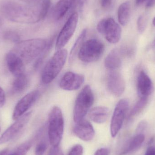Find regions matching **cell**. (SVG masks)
<instances>
[{"instance_id": "1", "label": "cell", "mask_w": 155, "mask_h": 155, "mask_svg": "<svg viewBox=\"0 0 155 155\" xmlns=\"http://www.w3.org/2000/svg\"><path fill=\"white\" fill-rule=\"evenodd\" d=\"M20 2L3 1L0 3V13L5 18L14 22L34 24L46 17L51 0H19Z\"/></svg>"}, {"instance_id": "2", "label": "cell", "mask_w": 155, "mask_h": 155, "mask_svg": "<svg viewBox=\"0 0 155 155\" xmlns=\"http://www.w3.org/2000/svg\"><path fill=\"white\" fill-rule=\"evenodd\" d=\"M49 46L46 40L35 38L20 41L16 43L10 51L25 65L41 57Z\"/></svg>"}, {"instance_id": "3", "label": "cell", "mask_w": 155, "mask_h": 155, "mask_svg": "<svg viewBox=\"0 0 155 155\" xmlns=\"http://www.w3.org/2000/svg\"><path fill=\"white\" fill-rule=\"evenodd\" d=\"M64 119L60 107L54 106L49 113L48 135L52 147L58 146L62 139L64 131Z\"/></svg>"}, {"instance_id": "4", "label": "cell", "mask_w": 155, "mask_h": 155, "mask_svg": "<svg viewBox=\"0 0 155 155\" xmlns=\"http://www.w3.org/2000/svg\"><path fill=\"white\" fill-rule=\"evenodd\" d=\"M68 56L65 49H59L46 63L42 72L41 81L44 84L52 82L63 68Z\"/></svg>"}, {"instance_id": "5", "label": "cell", "mask_w": 155, "mask_h": 155, "mask_svg": "<svg viewBox=\"0 0 155 155\" xmlns=\"http://www.w3.org/2000/svg\"><path fill=\"white\" fill-rule=\"evenodd\" d=\"M94 101V94L90 86L86 85L78 95L74 109V120L75 123L84 120Z\"/></svg>"}, {"instance_id": "6", "label": "cell", "mask_w": 155, "mask_h": 155, "mask_svg": "<svg viewBox=\"0 0 155 155\" xmlns=\"http://www.w3.org/2000/svg\"><path fill=\"white\" fill-rule=\"evenodd\" d=\"M104 45L97 39L85 41L78 52V56L83 62L90 63L98 61L104 54Z\"/></svg>"}, {"instance_id": "7", "label": "cell", "mask_w": 155, "mask_h": 155, "mask_svg": "<svg viewBox=\"0 0 155 155\" xmlns=\"http://www.w3.org/2000/svg\"><path fill=\"white\" fill-rule=\"evenodd\" d=\"M97 29L98 32L110 43H117L121 39L122 29L113 18L102 19L97 24Z\"/></svg>"}, {"instance_id": "8", "label": "cell", "mask_w": 155, "mask_h": 155, "mask_svg": "<svg viewBox=\"0 0 155 155\" xmlns=\"http://www.w3.org/2000/svg\"><path fill=\"white\" fill-rule=\"evenodd\" d=\"M128 107L129 102L127 99H121L116 106L110 125V133L114 138L116 137L122 128Z\"/></svg>"}, {"instance_id": "9", "label": "cell", "mask_w": 155, "mask_h": 155, "mask_svg": "<svg viewBox=\"0 0 155 155\" xmlns=\"http://www.w3.org/2000/svg\"><path fill=\"white\" fill-rule=\"evenodd\" d=\"M78 20L77 12H74L70 16L57 37L56 46L58 50L63 49L71 40L75 32Z\"/></svg>"}, {"instance_id": "10", "label": "cell", "mask_w": 155, "mask_h": 155, "mask_svg": "<svg viewBox=\"0 0 155 155\" xmlns=\"http://www.w3.org/2000/svg\"><path fill=\"white\" fill-rule=\"evenodd\" d=\"M31 114V112H27L15 120L0 137V144L9 142L17 136L28 124Z\"/></svg>"}, {"instance_id": "11", "label": "cell", "mask_w": 155, "mask_h": 155, "mask_svg": "<svg viewBox=\"0 0 155 155\" xmlns=\"http://www.w3.org/2000/svg\"><path fill=\"white\" fill-rule=\"evenodd\" d=\"M40 95V92L38 90H35L23 97L15 105L13 113V120H17L26 113L30 107L37 101Z\"/></svg>"}, {"instance_id": "12", "label": "cell", "mask_w": 155, "mask_h": 155, "mask_svg": "<svg viewBox=\"0 0 155 155\" xmlns=\"http://www.w3.org/2000/svg\"><path fill=\"white\" fill-rule=\"evenodd\" d=\"M106 84L108 91L115 96H120L124 92L125 82L117 71H110L107 78Z\"/></svg>"}, {"instance_id": "13", "label": "cell", "mask_w": 155, "mask_h": 155, "mask_svg": "<svg viewBox=\"0 0 155 155\" xmlns=\"http://www.w3.org/2000/svg\"><path fill=\"white\" fill-rule=\"evenodd\" d=\"M84 81V77L82 74L69 71L64 74L61 78L60 87L63 90L74 91L81 87Z\"/></svg>"}, {"instance_id": "14", "label": "cell", "mask_w": 155, "mask_h": 155, "mask_svg": "<svg viewBox=\"0 0 155 155\" xmlns=\"http://www.w3.org/2000/svg\"><path fill=\"white\" fill-rule=\"evenodd\" d=\"M76 124L74 127L73 132L79 139L89 142L94 138L95 130L90 122L84 119Z\"/></svg>"}, {"instance_id": "15", "label": "cell", "mask_w": 155, "mask_h": 155, "mask_svg": "<svg viewBox=\"0 0 155 155\" xmlns=\"http://www.w3.org/2000/svg\"><path fill=\"white\" fill-rule=\"evenodd\" d=\"M137 89L140 97H148L153 92V84L152 80L144 71H141L138 74Z\"/></svg>"}, {"instance_id": "16", "label": "cell", "mask_w": 155, "mask_h": 155, "mask_svg": "<svg viewBox=\"0 0 155 155\" xmlns=\"http://www.w3.org/2000/svg\"><path fill=\"white\" fill-rule=\"evenodd\" d=\"M6 61L9 71L15 76H17L24 73L25 65L11 51L6 54Z\"/></svg>"}, {"instance_id": "17", "label": "cell", "mask_w": 155, "mask_h": 155, "mask_svg": "<svg viewBox=\"0 0 155 155\" xmlns=\"http://www.w3.org/2000/svg\"><path fill=\"white\" fill-rule=\"evenodd\" d=\"M121 54L118 49L112 50L105 59V66L110 71H117L122 65Z\"/></svg>"}, {"instance_id": "18", "label": "cell", "mask_w": 155, "mask_h": 155, "mask_svg": "<svg viewBox=\"0 0 155 155\" xmlns=\"http://www.w3.org/2000/svg\"><path fill=\"white\" fill-rule=\"evenodd\" d=\"M109 112V109L105 107H96L89 111L88 117L94 123L103 124L108 118Z\"/></svg>"}, {"instance_id": "19", "label": "cell", "mask_w": 155, "mask_h": 155, "mask_svg": "<svg viewBox=\"0 0 155 155\" xmlns=\"http://www.w3.org/2000/svg\"><path fill=\"white\" fill-rule=\"evenodd\" d=\"M76 0H59L54 6L53 15L55 20L61 19L66 14Z\"/></svg>"}, {"instance_id": "20", "label": "cell", "mask_w": 155, "mask_h": 155, "mask_svg": "<svg viewBox=\"0 0 155 155\" xmlns=\"http://www.w3.org/2000/svg\"><path fill=\"white\" fill-rule=\"evenodd\" d=\"M145 136L143 134H137L127 144L120 155H126L137 151L143 144Z\"/></svg>"}, {"instance_id": "21", "label": "cell", "mask_w": 155, "mask_h": 155, "mask_svg": "<svg viewBox=\"0 0 155 155\" xmlns=\"http://www.w3.org/2000/svg\"><path fill=\"white\" fill-rule=\"evenodd\" d=\"M131 5L130 2H125L120 5L117 11V17L119 22L123 26L127 25L130 19Z\"/></svg>"}, {"instance_id": "22", "label": "cell", "mask_w": 155, "mask_h": 155, "mask_svg": "<svg viewBox=\"0 0 155 155\" xmlns=\"http://www.w3.org/2000/svg\"><path fill=\"white\" fill-rule=\"evenodd\" d=\"M12 87V90L14 93H20L24 91L28 86L29 79L27 75L24 73L15 76Z\"/></svg>"}, {"instance_id": "23", "label": "cell", "mask_w": 155, "mask_h": 155, "mask_svg": "<svg viewBox=\"0 0 155 155\" xmlns=\"http://www.w3.org/2000/svg\"><path fill=\"white\" fill-rule=\"evenodd\" d=\"M87 34V30L84 29L81 32L77 40L75 41L74 44L71 52H70V56H69V61L70 63H72L75 59L76 56H78V52L81 48V46L84 42L85 40Z\"/></svg>"}, {"instance_id": "24", "label": "cell", "mask_w": 155, "mask_h": 155, "mask_svg": "<svg viewBox=\"0 0 155 155\" xmlns=\"http://www.w3.org/2000/svg\"><path fill=\"white\" fill-rule=\"evenodd\" d=\"M148 97H141L129 113L128 119H131L140 114L147 104Z\"/></svg>"}, {"instance_id": "25", "label": "cell", "mask_w": 155, "mask_h": 155, "mask_svg": "<svg viewBox=\"0 0 155 155\" xmlns=\"http://www.w3.org/2000/svg\"><path fill=\"white\" fill-rule=\"evenodd\" d=\"M31 146V142H25L20 145L8 155H26Z\"/></svg>"}, {"instance_id": "26", "label": "cell", "mask_w": 155, "mask_h": 155, "mask_svg": "<svg viewBox=\"0 0 155 155\" xmlns=\"http://www.w3.org/2000/svg\"><path fill=\"white\" fill-rule=\"evenodd\" d=\"M4 39L7 41L17 43L20 41V35L17 32L15 31L9 30L6 31L4 33Z\"/></svg>"}, {"instance_id": "27", "label": "cell", "mask_w": 155, "mask_h": 155, "mask_svg": "<svg viewBox=\"0 0 155 155\" xmlns=\"http://www.w3.org/2000/svg\"><path fill=\"white\" fill-rule=\"evenodd\" d=\"M148 22V18L146 15H142L138 18L137 21V27L138 31L142 33L145 31Z\"/></svg>"}, {"instance_id": "28", "label": "cell", "mask_w": 155, "mask_h": 155, "mask_svg": "<svg viewBox=\"0 0 155 155\" xmlns=\"http://www.w3.org/2000/svg\"><path fill=\"white\" fill-rule=\"evenodd\" d=\"M48 147L47 142L45 140L40 141L35 147V155H43Z\"/></svg>"}, {"instance_id": "29", "label": "cell", "mask_w": 155, "mask_h": 155, "mask_svg": "<svg viewBox=\"0 0 155 155\" xmlns=\"http://www.w3.org/2000/svg\"><path fill=\"white\" fill-rule=\"evenodd\" d=\"M84 148L80 144H76L72 147L68 155H83Z\"/></svg>"}, {"instance_id": "30", "label": "cell", "mask_w": 155, "mask_h": 155, "mask_svg": "<svg viewBox=\"0 0 155 155\" xmlns=\"http://www.w3.org/2000/svg\"><path fill=\"white\" fill-rule=\"evenodd\" d=\"M48 155H64L61 148L59 147H52L50 150Z\"/></svg>"}, {"instance_id": "31", "label": "cell", "mask_w": 155, "mask_h": 155, "mask_svg": "<svg viewBox=\"0 0 155 155\" xmlns=\"http://www.w3.org/2000/svg\"><path fill=\"white\" fill-rule=\"evenodd\" d=\"M6 97L5 93L3 89L0 86V107L4 106L5 103Z\"/></svg>"}, {"instance_id": "32", "label": "cell", "mask_w": 155, "mask_h": 155, "mask_svg": "<svg viewBox=\"0 0 155 155\" xmlns=\"http://www.w3.org/2000/svg\"><path fill=\"white\" fill-rule=\"evenodd\" d=\"M113 0H100L101 6L104 9H108L111 7Z\"/></svg>"}, {"instance_id": "33", "label": "cell", "mask_w": 155, "mask_h": 155, "mask_svg": "<svg viewBox=\"0 0 155 155\" xmlns=\"http://www.w3.org/2000/svg\"><path fill=\"white\" fill-rule=\"evenodd\" d=\"M147 124L145 121H142L138 124L136 130L137 134H142V132L145 129Z\"/></svg>"}, {"instance_id": "34", "label": "cell", "mask_w": 155, "mask_h": 155, "mask_svg": "<svg viewBox=\"0 0 155 155\" xmlns=\"http://www.w3.org/2000/svg\"><path fill=\"white\" fill-rule=\"evenodd\" d=\"M110 151L107 148H101L97 150L94 155H109Z\"/></svg>"}, {"instance_id": "35", "label": "cell", "mask_w": 155, "mask_h": 155, "mask_svg": "<svg viewBox=\"0 0 155 155\" xmlns=\"http://www.w3.org/2000/svg\"><path fill=\"white\" fill-rule=\"evenodd\" d=\"M144 155H155V147L151 146L148 147Z\"/></svg>"}, {"instance_id": "36", "label": "cell", "mask_w": 155, "mask_h": 155, "mask_svg": "<svg viewBox=\"0 0 155 155\" xmlns=\"http://www.w3.org/2000/svg\"><path fill=\"white\" fill-rule=\"evenodd\" d=\"M155 5V0H149L146 5V8L149 9Z\"/></svg>"}, {"instance_id": "37", "label": "cell", "mask_w": 155, "mask_h": 155, "mask_svg": "<svg viewBox=\"0 0 155 155\" xmlns=\"http://www.w3.org/2000/svg\"><path fill=\"white\" fill-rule=\"evenodd\" d=\"M87 0H78V4L80 9H82Z\"/></svg>"}, {"instance_id": "38", "label": "cell", "mask_w": 155, "mask_h": 155, "mask_svg": "<svg viewBox=\"0 0 155 155\" xmlns=\"http://www.w3.org/2000/svg\"><path fill=\"white\" fill-rule=\"evenodd\" d=\"M8 149H4L2 151H0V155H6L8 153Z\"/></svg>"}, {"instance_id": "39", "label": "cell", "mask_w": 155, "mask_h": 155, "mask_svg": "<svg viewBox=\"0 0 155 155\" xmlns=\"http://www.w3.org/2000/svg\"><path fill=\"white\" fill-rule=\"evenodd\" d=\"M147 0H136V4L137 5H140L141 4L143 3L144 2H145Z\"/></svg>"}, {"instance_id": "40", "label": "cell", "mask_w": 155, "mask_h": 155, "mask_svg": "<svg viewBox=\"0 0 155 155\" xmlns=\"http://www.w3.org/2000/svg\"><path fill=\"white\" fill-rule=\"evenodd\" d=\"M2 18L0 17V28L2 26Z\"/></svg>"}, {"instance_id": "41", "label": "cell", "mask_w": 155, "mask_h": 155, "mask_svg": "<svg viewBox=\"0 0 155 155\" xmlns=\"http://www.w3.org/2000/svg\"><path fill=\"white\" fill-rule=\"evenodd\" d=\"M153 24L155 26V18H154L153 21Z\"/></svg>"}, {"instance_id": "42", "label": "cell", "mask_w": 155, "mask_h": 155, "mask_svg": "<svg viewBox=\"0 0 155 155\" xmlns=\"http://www.w3.org/2000/svg\"><path fill=\"white\" fill-rule=\"evenodd\" d=\"M0 131H1V127H0Z\"/></svg>"}, {"instance_id": "43", "label": "cell", "mask_w": 155, "mask_h": 155, "mask_svg": "<svg viewBox=\"0 0 155 155\" xmlns=\"http://www.w3.org/2000/svg\"></svg>"}]
</instances>
